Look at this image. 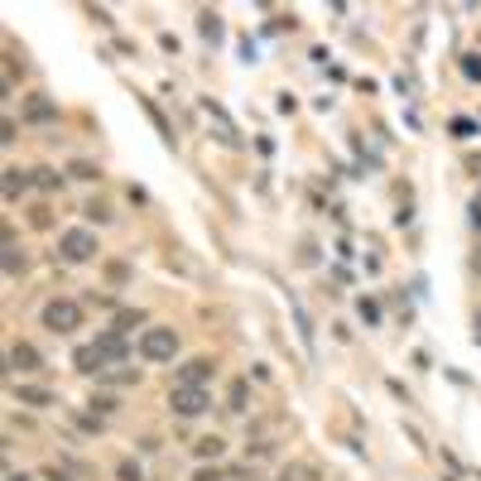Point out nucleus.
<instances>
[{"label": "nucleus", "mask_w": 481, "mask_h": 481, "mask_svg": "<svg viewBox=\"0 0 481 481\" xmlns=\"http://www.w3.org/2000/svg\"><path fill=\"white\" fill-rule=\"evenodd\" d=\"M135 323H145V313H140V308H120V313H116V332H130Z\"/></svg>", "instance_id": "obj_14"}, {"label": "nucleus", "mask_w": 481, "mask_h": 481, "mask_svg": "<svg viewBox=\"0 0 481 481\" xmlns=\"http://www.w3.org/2000/svg\"><path fill=\"white\" fill-rule=\"evenodd\" d=\"M58 255H63L68 265H82V260H92V255H96V236H92V231H82V226L63 231V241H58Z\"/></svg>", "instance_id": "obj_3"}, {"label": "nucleus", "mask_w": 481, "mask_h": 481, "mask_svg": "<svg viewBox=\"0 0 481 481\" xmlns=\"http://www.w3.org/2000/svg\"><path fill=\"white\" fill-rule=\"evenodd\" d=\"M34 183V174H19V169H5V197H19V192Z\"/></svg>", "instance_id": "obj_11"}, {"label": "nucleus", "mask_w": 481, "mask_h": 481, "mask_svg": "<svg viewBox=\"0 0 481 481\" xmlns=\"http://www.w3.org/2000/svg\"><path fill=\"white\" fill-rule=\"evenodd\" d=\"M73 366H78V371H87V376H101V371H106V356H101V352H96V347H78V352H73Z\"/></svg>", "instance_id": "obj_8"}, {"label": "nucleus", "mask_w": 481, "mask_h": 481, "mask_svg": "<svg viewBox=\"0 0 481 481\" xmlns=\"http://www.w3.org/2000/svg\"><path fill=\"white\" fill-rule=\"evenodd\" d=\"M221 448H226L221 438H202V443H197V457H221Z\"/></svg>", "instance_id": "obj_17"}, {"label": "nucleus", "mask_w": 481, "mask_h": 481, "mask_svg": "<svg viewBox=\"0 0 481 481\" xmlns=\"http://www.w3.org/2000/svg\"><path fill=\"white\" fill-rule=\"evenodd\" d=\"M82 212H87V217H92V221H111V207H106V202H87V207H82Z\"/></svg>", "instance_id": "obj_21"}, {"label": "nucleus", "mask_w": 481, "mask_h": 481, "mask_svg": "<svg viewBox=\"0 0 481 481\" xmlns=\"http://www.w3.org/2000/svg\"><path fill=\"white\" fill-rule=\"evenodd\" d=\"M462 73H467L472 82H481V53H467V58H462Z\"/></svg>", "instance_id": "obj_19"}, {"label": "nucleus", "mask_w": 481, "mask_h": 481, "mask_svg": "<svg viewBox=\"0 0 481 481\" xmlns=\"http://www.w3.org/2000/svg\"><path fill=\"white\" fill-rule=\"evenodd\" d=\"M174 352H179V332L174 327H145V337H140V356L145 361H174Z\"/></svg>", "instance_id": "obj_2"}, {"label": "nucleus", "mask_w": 481, "mask_h": 481, "mask_svg": "<svg viewBox=\"0 0 481 481\" xmlns=\"http://www.w3.org/2000/svg\"><path fill=\"white\" fill-rule=\"evenodd\" d=\"M212 371H217V366H212L207 356H192V361H183V371H179V381H183V385H202L207 376H212Z\"/></svg>", "instance_id": "obj_7"}, {"label": "nucleus", "mask_w": 481, "mask_h": 481, "mask_svg": "<svg viewBox=\"0 0 481 481\" xmlns=\"http://www.w3.org/2000/svg\"><path fill=\"white\" fill-rule=\"evenodd\" d=\"M68 174H73V179H101V169H96V164H87V159H78Z\"/></svg>", "instance_id": "obj_18"}, {"label": "nucleus", "mask_w": 481, "mask_h": 481, "mask_svg": "<svg viewBox=\"0 0 481 481\" xmlns=\"http://www.w3.org/2000/svg\"><path fill=\"white\" fill-rule=\"evenodd\" d=\"M120 481H145V472H140L135 462H125V467H120Z\"/></svg>", "instance_id": "obj_25"}, {"label": "nucleus", "mask_w": 481, "mask_h": 481, "mask_svg": "<svg viewBox=\"0 0 481 481\" xmlns=\"http://www.w3.org/2000/svg\"><path fill=\"white\" fill-rule=\"evenodd\" d=\"M44 327L58 332V337H68V332L82 327V308L73 298H53V303H44Z\"/></svg>", "instance_id": "obj_1"}, {"label": "nucleus", "mask_w": 481, "mask_h": 481, "mask_svg": "<svg viewBox=\"0 0 481 481\" xmlns=\"http://www.w3.org/2000/svg\"><path fill=\"white\" fill-rule=\"evenodd\" d=\"M10 366H15V371H44V356H39V347L15 342V347H10Z\"/></svg>", "instance_id": "obj_6"}, {"label": "nucleus", "mask_w": 481, "mask_h": 481, "mask_svg": "<svg viewBox=\"0 0 481 481\" xmlns=\"http://www.w3.org/2000/svg\"><path fill=\"white\" fill-rule=\"evenodd\" d=\"M169 404H174V414H179V419H197L212 399H207V390H202V385H179V390L169 394Z\"/></svg>", "instance_id": "obj_4"}, {"label": "nucleus", "mask_w": 481, "mask_h": 481, "mask_svg": "<svg viewBox=\"0 0 481 481\" xmlns=\"http://www.w3.org/2000/svg\"><path fill=\"white\" fill-rule=\"evenodd\" d=\"M92 409H96V414H111V409H116V399H111V394H96Z\"/></svg>", "instance_id": "obj_24"}, {"label": "nucleus", "mask_w": 481, "mask_h": 481, "mask_svg": "<svg viewBox=\"0 0 481 481\" xmlns=\"http://www.w3.org/2000/svg\"><path fill=\"white\" fill-rule=\"evenodd\" d=\"M453 135H457V140H472V135H477V120L457 116V120H453Z\"/></svg>", "instance_id": "obj_16"}, {"label": "nucleus", "mask_w": 481, "mask_h": 481, "mask_svg": "<svg viewBox=\"0 0 481 481\" xmlns=\"http://www.w3.org/2000/svg\"><path fill=\"white\" fill-rule=\"evenodd\" d=\"M24 270V255H15V246H5V275H19Z\"/></svg>", "instance_id": "obj_20"}, {"label": "nucleus", "mask_w": 481, "mask_h": 481, "mask_svg": "<svg viewBox=\"0 0 481 481\" xmlns=\"http://www.w3.org/2000/svg\"><path fill=\"white\" fill-rule=\"evenodd\" d=\"M472 226L481 231V202H472Z\"/></svg>", "instance_id": "obj_27"}, {"label": "nucleus", "mask_w": 481, "mask_h": 481, "mask_svg": "<svg viewBox=\"0 0 481 481\" xmlns=\"http://www.w3.org/2000/svg\"><path fill=\"white\" fill-rule=\"evenodd\" d=\"M92 347L106 356V361H125V356H130V347H125V332H116V327H111V332H101Z\"/></svg>", "instance_id": "obj_5"}, {"label": "nucleus", "mask_w": 481, "mask_h": 481, "mask_svg": "<svg viewBox=\"0 0 481 481\" xmlns=\"http://www.w3.org/2000/svg\"><path fill=\"white\" fill-rule=\"evenodd\" d=\"M15 399H19V404H34V409L53 404V394H48V390H39V385H19V390H15Z\"/></svg>", "instance_id": "obj_9"}, {"label": "nucleus", "mask_w": 481, "mask_h": 481, "mask_svg": "<svg viewBox=\"0 0 481 481\" xmlns=\"http://www.w3.org/2000/svg\"><path fill=\"white\" fill-rule=\"evenodd\" d=\"M24 116H29V120H53V116H58V106H53V101H44V96H34V101L24 106Z\"/></svg>", "instance_id": "obj_12"}, {"label": "nucleus", "mask_w": 481, "mask_h": 481, "mask_svg": "<svg viewBox=\"0 0 481 481\" xmlns=\"http://www.w3.org/2000/svg\"><path fill=\"white\" fill-rule=\"evenodd\" d=\"M34 183H39V188H63V174H58V169H34Z\"/></svg>", "instance_id": "obj_15"}, {"label": "nucleus", "mask_w": 481, "mask_h": 481, "mask_svg": "<svg viewBox=\"0 0 481 481\" xmlns=\"http://www.w3.org/2000/svg\"><path fill=\"white\" fill-rule=\"evenodd\" d=\"M361 318H366V323H381V308H376L371 298H361Z\"/></svg>", "instance_id": "obj_23"}, {"label": "nucleus", "mask_w": 481, "mask_h": 481, "mask_svg": "<svg viewBox=\"0 0 481 481\" xmlns=\"http://www.w3.org/2000/svg\"><path fill=\"white\" fill-rule=\"evenodd\" d=\"M5 481H29V477H19V472H10V477H5Z\"/></svg>", "instance_id": "obj_28"}, {"label": "nucleus", "mask_w": 481, "mask_h": 481, "mask_svg": "<svg viewBox=\"0 0 481 481\" xmlns=\"http://www.w3.org/2000/svg\"><path fill=\"white\" fill-rule=\"evenodd\" d=\"M289 308H293V323H298V337H303V347H313V323H308V313L298 308V298L289 293Z\"/></svg>", "instance_id": "obj_13"}, {"label": "nucleus", "mask_w": 481, "mask_h": 481, "mask_svg": "<svg viewBox=\"0 0 481 481\" xmlns=\"http://www.w3.org/2000/svg\"><path fill=\"white\" fill-rule=\"evenodd\" d=\"M44 477H48V481H68V472H63V467H48Z\"/></svg>", "instance_id": "obj_26"}, {"label": "nucleus", "mask_w": 481, "mask_h": 481, "mask_svg": "<svg viewBox=\"0 0 481 481\" xmlns=\"http://www.w3.org/2000/svg\"><path fill=\"white\" fill-rule=\"evenodd\" d=\"M197 29H202V39H207V44H217V39H221V15L202 10V15H197Z\"/></svg>", "instance_id": "obj_10"}, {"label": "nucleus", "mask_w": 481, "mask_h": 481, "mask_svg": "<svg viewBox=\"0 0 481 481\" xmlns=\"http://www.w3.org/2000/svg\"><path fill=\"white\" fill-rule=\"evenodd\" d=\"M231 409H246V381L231 385Z\"/></svg>", "instance_id": "obj_22"}]
</instances>
